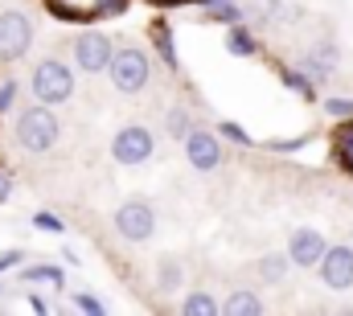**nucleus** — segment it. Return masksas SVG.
<instances>
[{
	"mask_svg": "<svg viewBox=\"0 0 353 316\" xmlns=\"http://www.w3.org/2000/svg\"><path fill=\"white\" fill-rule=\"evenodd\" d=\"M111 86L128 99L144 95L152 86V54L136 41H123V46H111V58H107V70H103Z\"/></svg>",
	"mask_w": 353,
	"mask_h": 316,
	"instance_id": "nucleus-1",
	"label": "nucleus"
},
{
	"mask_svg": "<svg viewBox=\"0 0 353 316\" xmlns=\"http://www.w3.org/2000/svg\"><path fill=\"white\" fill-rule=\"evenodd\" d=\"M12 132H17V144H21L29 157H46V152L58 144V136H62V124H58L54 107H46V103H33V107H25V111L17 115Z\"/></svg>",
	"mask_w": 353,
	"mask_h": 316,
	"instance_id": "nucleus-2",
	"label": "nucleus"
},
{
	"mask_svg": "<svg viewBox=\"0 0 353 316\" xmlns=\"http://www.w3.org/2000/svg\"><path fill=\"white\" fill-rule=\"evenodd\" d=\"M29 95H33V103H46V107L70 103L74 99V70H70V62H62L54 54L41 58L33 66V75H29Z\"/></svg>",
	"mask_w": 353,
	"mask_h": 316,
	"instance_id": "nucleus-3",
	"label": "nucleus"
},
{
	"mask_svg": "<svg viewBox=\"0 0 353 316\" xmlns=\"http://www.w3.org/2000/svg\"><path fill=\"white\" fill-rule=\"evenodd\" d=\"M33 37H37V29H33V17L25 8H4L0 12V62L4 66L21 62L33 50Z\"/></svg>",
	"mask_w": 353,
	"mask_h": 316,
	"instance_id": "nucleus-4",
	"label": "nucleus"
},
{
	"mask_svg": "<svg viewBox=\"0 0 353 316\" xmlns=\"http://www.w3.org/2000/svg\"><path fill=\"white\" fill-rule=\"evenodd\" d=\"M152 157H157V136H152V128H144V124H123V128L111 136V160H115V164L136 168V164H148Z\"/></svg>",
	"mask_w": 353,
	"mask_h": 316,
	"instance_id": "nucleus-5",
	"label": "nucleus"
},
{
	"mask_svg": "<svg viewBox=\"0 0 353 316\" xmlns=\"http://www.w3.org/2000/svg\"><path fill=\"white\" fill-rule=\"evenodd\" d=\"M111 226L123 242H148L157 235V206L144 201V197H132L111 214Z\"/></svg>",
	"mask_w": 353,
	"mask_h": 316,
	"instance_id": "nucleus-6",
	"label": "nucleus"
},
{
	"mask_svg": "<svg viewBox=\"0 0 353 316\" xmlns=\"http://www.w3.org/2000/svg\"><path fill=\"white\" fill-rule=\"evenodd\" d=\"M185 144V160L197 168V172H214L222 160H226V152H222V136L218 132H210V128H189V136L181 140Z\"/></svg>",
	"mask_w": 353,
	"mask_h": 316,
	"instance_id": "nucleus-7",
	"label": "nucleus"
},
{
	"mask_svg": "<svg viewBox=\"0 0 353 316\" xmlns=\"http://www.w3.org/2000/svg\"><path fill=\"white\" fill-rule=\"evenodd\" d=\"M316 271H321V284L329 292H350L353 288V246L350 242L325 246V255L316 259Z\"/></svg>",
	"mask_w": 353,
	"mask_h": 316,
	"instance_id": "nucleus-8",
	"label": "nucleus"
},
{
	"mask_svg": "<svg viewBox=\"0 0 353 316\" xmlns=\"http://www.w3.org/2000/svg\"><path fill=\"white\" fill-rule=\"evenodd\" d=\"M70 54H74V62H79L83 75H103L107 70V58H111V37L103 29H83L70 41Z\"/></svg>",
	"mask_w": 353,
	"mask_h": 316,
	"instance_id": "nucleus-9",
	"label": "nucleus"
},
{
	"mask_svg": "<svg viewBox=\"0 0 353 316\" xmlns=\"http://www.w3.org/2000/svg\"><path fill=\"white\" fill-rule=\"evenodd\" d=\"M325 235L321 230H312V226H296L292 238H288V246H283V255L292 259V267H316V259L325 255Z\"/></svg>",
	"mask_w": 353,
	"mask_h": 316,
	"instance_id": "nucleus-10",
	"label": "nucleus"
},
{
	"mask_svg": "<svg viewBox=\"0 0 353 316\" xmlns=\"http://www.w3.org/2000/svg\"><path fill=\"white\" fill-rule=\"evenodd\" d=\"M337 62H341V50L333 46V41H316L304 58H300V66H304V75L312 82H329L337 75Z\"/></svg>",
	"mask_w": 353,
	"mask_h": 316,
	"instance_id": "nucleus-11",
	"label": "nucleus"
},
{
	"mask_svg": "<svg viewBox=\"0 0 353 316\" xmlns=\"http://www.w3.org/2000/svg\"><path fill=\"white\" fill-rule=\"evenodd\" d=\"M218 313H226V316H263L267 304L251 292V288H234V292L218 304Z\"/></svg>",
	"mask_w": 353,
	"mask_h": 316,
	"instance_id": "nucleus-12",
	"label": "nucleus"
},
{
	"mask_svg": "<svg viewBox=\"0 0 353 316\" xmlns=\"http://www.w3.org/2000/svg\"><path fill=\"white\" fill-rule=\"evenodd\" d=\"M255 271H259V279H263V284H283V279H288V271H292V259H288L283 250H267V255H259Z\"/></svg>",
	"mask_w": 353,
	"mask_h": 316,
	"instance_id": "nucleus-13",
	"label": "nucleus"
},
{
	"mask_svg": "<svg viewBox=\"0 0 353 316\" xmlns=\"http://www.w3.org/2000/svg\"><path fill=\"white\" fill-rule=\"evenodd\" d=\"M181 284H185V267L176 263V259H161L157 263V292H165V296H173V292H181Z\"/></svg>",
	"mask_w": 353,
	"mask_h": 316,
	"instance_id": "nucleus-14",
	"label": "nucleus"
},
{
	"mask_svg": "<svg viewBox=\"0 0 353 316\" xmlns=\"http://www.w3.org/2000/svg\"><path fill=\"white\" fill-rule=\"evenodd\" d=\"M226 50L234 58H251V54H259V41L251 37V29H243V21H234V29H226Z\"/></svg>",
	"mask_w": 353,
	"mask_h": 316,
	"instance_id": "nucleus-15",
	"label": "nucleus"
},
{
	"mask_svg": "<svg viewBox=\"0 0 353 316\" xmlns=\"http://www.w3.org/2000/svg\"><path fill=\"white\" fill-rule=\"evenodd\" d=\"M189 128H193V115H189V107L173 103V107L165 111V132H169L173 140H185V136H189Z\"/></svg>",
	"mask_w": 353,
	"mask_h": 316,
	"instance_id": "nucleus-16",
	"label": "nucleus"
},
{
	"mask_svg": "<svg viewBox=\"0 0 353 316\" xmlns=\"http://www.w3.org/2000/svg\"><path fill=\"white\" fill-rule=\"evenodd\" d=\"M181 316H218V300L210 292H189L181 300Z\"/></svg>",
	"mask_w": 353,
	"mask_h": 316,
	"instance_id": "nucleus-17",
	"label": "nucleus"
},
{
	"mask_svg": "<svg viewBox=\"0 0 353 316\" xmlns=\"http://www.w3.org/2000/svg\"><path fill=\"white\" fill-rule=\"evenodd\" d=\"M205 21H226V25H234V21H243V8H239L234 0H210Z\"/></svg>",
	"mask_w": 353,
	"mask_h": 316,
	"instance_id": "nucleus-18",
	"label": "nucleus"
},
{
	"mask_svg": "<svg viewBox=\"0 0 353 316\" xmlns=\"http://www.w3.org/2000/svg\"><path fill=\"white\" fill-rule=\"evenodd\" d=\"M17 95H21V82H17V75L0 79V111H8V107L17 103Z\"/></svg>",
	"mask_w": 353,
	"mask_h": 316,
	"instance_id": "nucleus-19",
	"label": "nucleus"
},
{
	"mask_svg": "<svg viewBox=\"0 0 353 316\" xmlns=\"http://www.w3.org/2000/svg\"><path fill=\"white\" fill-rule=\"evenodd\" d=\"M267 17H279V21H296L300 8L292 0H267Z\"/></svg>",
	"mask_w": 353,
	"mask_h": 316,
	"instance_id": "nucleus-20",
	"label": "nucleus"
},
{
	"mask_svg": "<svg viewBox=\"0 0 353 316\" xmlns=\"http://www.w3.org/2000/svg\"><path fill=\"white\" fill-rule=\"evenodd\" d=\"M283 82H288V86H292L296 95H304V99H312V86H316V82L308 79V75H296V70H283Z\"/></svg>",
	"mask_w": 353,
	"mask_h": 316,
	"instance_id": "nucleus-21",
	"label": "nucleus"
},
{
	"mask_svg": "<svg viewBox=\"0 0 353 316\" xmlns=\"http://www.w3.org/2000/svg\"><path fill=\"white\" fill-rule=\"evenodd\" d=\"M33 226H37V230H50V235H62V230H66L62 218H58V214H46V210L33 214Z\"/></svg>",
	"mask_w": 353,
	"mask_h": 316,
	"instance_id": "nucleus-22",
	"label": "nucleus"
},
{
	"mask_svg": "<svg viewBox=\"0 0 353 316\" xmlns=\"http://www.w3.org/2000/svg\"><path fill=\"white\" fill-rule=\"evenodd\" d=\"M21 279H46V284H54V288H62V271L58 267H29Z\"/></svg>",
	"mask_w": 353,
	"mask_h": 316,
	"instance_id": "nucleus-23",
	"label": "nucleus"
},
{
	"mask_svg": "<svg viewBox=\"0 0 353 316\" xmlns=\"http://www.w3.org/2000/svg\"><path fill=\"white\" fill-rule=\"evenodd\" d=\"M157 46H161V54H165V62L176 70V58H173V41H169V29L165 25H157Z\"/></svg>",
	"mask_w": 353,
	"mask_h": 316,
	"instance_id": "nucleus-24",
	"label": "nucleus"
},
{
	"mask_svg": "<svg viewBox=\"0 0 353 316\" xmlns=\"http://www.w3.org/2000/svg\"><path fill=\"white\" fill-rule=\"evenodd\" d=\"M218 136L222 140H234V144H247V132L239 124H218Z\"/></svg>",
	"mask_w": 353,
	"mask_h": 316,
	"instance_id": "nucleus-25",
	"label": "nucleus"
},
{
	"mask_svg": "<svg viewBox=\"0 0 353 316\" xmlns=\"http://www.w3.org/2000/svg\"><path fill=\"white\" fill-rule=\"evenodd\" d=\"M325 111H329V115H337V119H341V115H353V99H329V103H325Z\"/></svg>",
	"mask_w": 353,
	"mask_h": 316,
	"instance_id": "nucleus-26",
	"label": "nucleus"
},
{
	"mask_svg": "<svg viewBox=\"0 0 353 316\" xmlns=\"http://www.w3.org/2000/svg\"><path fill=\"white\" fill-rule=\"evenodd\" d=\"M74 308H83V313H103V304H99L94 296H79V292H74Z\"/></svg>",
	"mask_w": 353,
	"mask_h": 316,
	"instance_id": "nucleus-27",
	"label": "nucleus"
},
{
	"mask_svg": "<svg viewBox=\"0 0 353 316\" xmlns=\"http://www.w3.org/2000/svg\"><path fill=\"white\" fill-rule=\"evenodd\" d=\"M21 259H25L21 250H0V271H4V267H17Z\"/></svg>",
	"mask_w": 353,
	"mask_h": 316,
	"instance_id": "nucleus-28",
	"label": "nucleus"
},
{
	"mask_svg": "<svg viewBox=\"0 0 353 316\" xmlns=\"http://www.w3.org/2000/svg\"><path fill=\"white\" fill-rule=\"evenodd\" d=\"M12 193V177H8V168H0V201Z\"/></svg>",
	"mask_w": 353,
	"mask_h": 316,
	"instance_id": "nucleus-29",
	"label": "nucleus"
},
{
	"mask_svg": "<svg viewBox=\"0 0 353 316\" xmlns=\"http://www.w3.org/2000/svg\"><path fill=\"white\" fill-rule=\"evenodd\" d=\"M0 296H4V284H0Z\"/></svg>",
	"mask_w": 353,
	"mask_h": 316,
	"instance_id": "nucleus-30",
	"label": "nucleus"
}]
</instances>
